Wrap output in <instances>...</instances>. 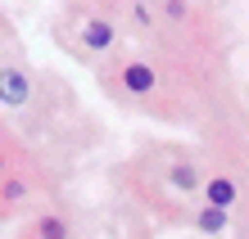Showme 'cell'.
I'll return each mask as SVG.
<instances>
[{"mask_svg":"<svg viewBox=\"0 0 249 239\" xmlns=\"http://www.w3.org/2000/svg\"><path fill=\"white\" fill-rule=\"evenodd\" d=\"M0 95H5L9 109H23L27 99H32V81H27L23 68H5V77H0Z\"/></svg>","mask_w":249,"mask_h":239,"instance_id":"cell-1","label":"cell"},{"mask_svg":"<svg viewBox=\"0 0 249 239\" xmlns=\"http://www.w3.org/2000/svg\"><path fill=\"white\" fill-rule=\"evenodd\" d=\"M123 86H127L131 95H150L154 86H159V77H154L150 64H141V59H136V64H123Z\"/></svg>","mask_w":249,"mask_h":239,"instance_id":"cell-2","label":"cell"},{"mask_svg":"<svg viewBox=\"0 0 249 239\" xmlns=\"http://www.w3.org/2000/svg\"><path fill=\"white\" fill-rule=\"evenodd\" d=\"M113 41H118V32H113V23H105V18H91V23H86L82 27V46L86 50H113Z\"/></svg>","mask_w":249,"mask_h":239,"instance_id":"cell-3","label":"cell"},{"mask_svg":"<svg viewBox=\"0 0 249 239\" xmlns=\"http://www.w3.org/2000/svg\"><path fill=\"white\" fill-rule=\"evenodd\" d=\"M204 199L213 207H231L236 203V181L231 176H213V181H204Z\"/></svg>","mask_w":249,"mask_h":239,"instance_id":"cell-4","label":"cell"},{"mask_svg":"<svg viewBox=\"0 0 249 239\" xmlns=\"http://www.w3.org/2000/svg\"><path fill=\"white\" fill-rule=\"evenodd\" d=\"M227 221H231V217H227V207H213V203H204L199 212H195V226H199L204 235H222V230H227Z\"/></svg>","mask_w":249,"mask_h":239,"instance_id":"cell-5","label":"cell"},{"mask_svg":"<svg viewBox=\"0 0 249 239\" xmlns=\"http://www.w3.org/2000/svg\"><path fill=\"white\" fill-rule=\"evenodd\" d=\"M168 181H172V190H199L204 181H199V172L195 167H190V162H172V167H168Z\"/></svg>","mask_w":249,"mask_h":239,"instance_id":"cell-6","label":"cell"},{"mask_svg":"<svg viewBox=\"0 0 249 239\" xmlns=\"http://www.w3.org/2000/svg\"><path fill=\"white\" fill-rule=\"evenodd\" d=\"M36 239H68V226H64V217L46 212V217L36 221Z\"/></svg>","mask_w":249,"mask_h":239,"instance_id":"cell-7","label":"cell"}]
</instances>
